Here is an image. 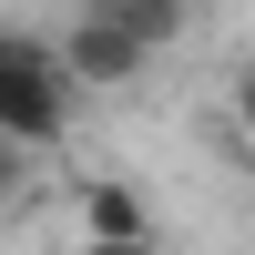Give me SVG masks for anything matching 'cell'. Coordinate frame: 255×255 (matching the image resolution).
<instances>
[{
    "mask_svg": "<svg viewBox=\"0 0 255 255\" xmlns=\"http://www.w3.org/2000/svg\"><path fill=\"white\" fill-rule=\"evenodd\" d=\"M102 10H113L123 31L143 41V51H174V41L194 31V0H102Z\"/></svg>",
    "mask_w": 255,
    "mask_h": 255,
    "instance_id": "277c9868",
    "label": "cell"
},
{
    "mask_svg": "<svg viewBox=\"0 0 255 255\" xmlns=\"http://www.w3.org/2000/svg\"><path fill=\"white\" fill-rule=\"evenodd\" d=\"M194 10H215V0H194Z\"/></svg>",
    "mask_w": 255,
    "mask_h": 255,
    "instance_id": "ba28073f",
    "label": "cell"
},
{
    "mask_svg": "<svg viewBox=\"0 0 255 255\" xmlns=\"http://www.w3.org/2000/svg\"><path fill=\"white\" fill-rule=\"evenodd\" d=\"M82 255H163V245H153V235H92Z\"/></svg>",
    "mask_w": 255,
    "mask_h": 255,
    "instance_id": "8992f818",
    "label": "cell"
},
{
    "mask_svg": "<svg viewBox=\"0 0 255 255\" xmlns=\"http://www.w3.org/2000/svg\"><path fill=\"white\" fill-rule=\"evenodd\" d=\"M72 102L82 92H72V72H61V51L0 20V133L31 143V153H51V143L72 133Z\"/></svg>",
    "mask_w": 255,
    "mask_h": 255,
    "instance_id": "6da1fadb",
    "label": "cell"
},
{
    "mask_svg": "<svg viewBox=\"0 0 255 255\" xmlns=\"http://www.w3.org/2000/svg\"><path fill=\"white\" fill-rule=\"evenodd\" d=\"M20 184H31V143H10V133H0V194H20Z\"/></svg>",
    "mask_w": 255,
    "mask_h": 255,
    "instance_id": "5b68a950",
    "label": "cell"
},
{
    "mask_svg": "<svg viewBox=\"0 0 255 255\" xmlns=\"http://www.w3.org/2000/svg\"><path fill=\"white\" fill-rule=\"evenodd\" d=\"M51 51H61V72H72V92H123V82H143V61H153L113 10H102V0H82V10L61 20Z\"/></svg>",
    "mask_w": 255,
    "mask_h": 255,
    "instance_id": "7a4b0ae2",
    "label": "cell"
},
{
    "mask_svg": "<svg viewBox=\"0 0 255 255\" xmlns=\"http://www.w3.org/2000/svg\"><path fill=\"white\" fill-rule=\"evenodd\" d=\"M82 225H92V235H153V204H143L123 174H92L82 184Z\"/></svg>",
    "mask_w": 255,
    "mask_h": 255,
    "instance_id": "3957f363",
    "label": "cell"
},
{
    "mask_svg": "<svg viewBox=\"0 0 255 255\" xmlns=\"http://www.w3.org/2000/svg\"><path fill=\"white\" fill-rule=\"evenodd\" d=\"M235 123H245V133H255V72L235 82Z\"/></svg>",
    "mask_w": 255,
    "mask_h": 255,
    "instance_id": "52a82bcc",
    "label": "cell"
}]
</instances>
